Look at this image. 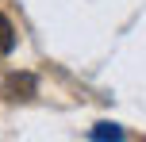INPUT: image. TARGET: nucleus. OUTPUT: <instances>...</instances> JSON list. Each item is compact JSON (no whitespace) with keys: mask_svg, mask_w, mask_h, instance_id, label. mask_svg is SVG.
<instances>
[{"mask_svg":"<svg viewBox=\"0 0 146 142\" xmlns=\"http://www.w3.org/2000/svg\"><path fill=\"white\" fill-rule=\"evenodd\" d=\"M0 96H4L8 104H19V100L38 96V77H35V73H12V77H4Z\"/></svg>","mask_w":146,"mask_h":142,"instance_id":"1","label":"nucleus"},{"mask_svg":"<svg viewBox=\"0 0 146 142\" xmlns=\"http://www.w3.org/2000/svg\"><path fill=\"white\" fill-rule=\"evenodd\" d=\"M88 135H92V138H123L127 131H123V127H115V123H96Z\"/></svg>","mask_w":146,"mask_h":142,"instance_id":"3","label":"nucleus"},{"mask_svg":"<svg viewBox=\"0 0 146 142\" xmlns=\"http://www.w3.org/2000/svg\"><path fill=\"white\" fill-rule=\"evenodd\" d=\"M12 50H15V27H12V19L0 12V58H8Z\"/></svg>","mask_w":146,"mask_h":142,"instance_id":"2","label":"nucleus"}]
</instances>
